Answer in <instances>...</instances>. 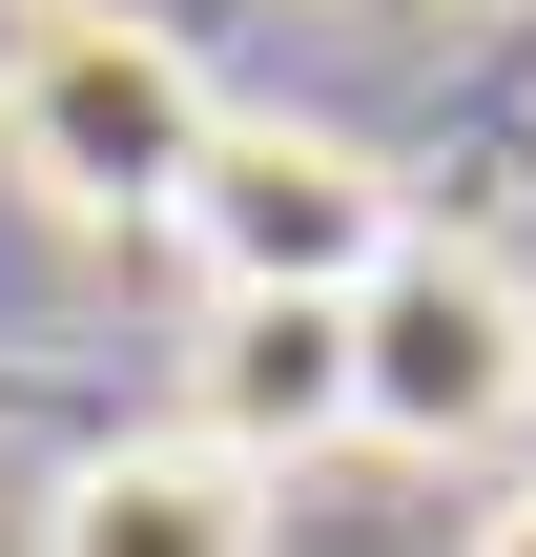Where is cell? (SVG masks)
<instances>
[{
	"label": "cell",
	"instance_id": "cell-1",
	"mask_svg": "<svg viewBox=\"0 0 536 557\" xmlns=\"http://www.w3.org/2000/svg\"><path fill=\"white\" fill-rule=\"evenodd\" d=\"M207 124H227V83H207L186 21H145V0H41V21L0 41V165H21L62 227H165L186 165H207Z\"/></svg>",
	"mask_w": 536,
	"mask_h": 557
},
{
	"label": "cell",
	"instance_id": "cell-2",
	"mask_svg": "<svg viewBox=\"0 0 536 557\" xmlns=\"http://www.w3.org/2000/svg\"><path fill=\"white\" fill-rule=\"evenodd\" d=\"M516 434H536V289L496 248L413 227V248L351 289V455L454 475V455H516Z\"/></svg>",
	"mask_w": 536,
	"mask_h": 557
},
{
	"label": "cell",
	"instance_id": "cell-3",
	"mask_svg": "<svg viewBox=\"0 0 536 557\" xmlns=\"http://www.w3.org/2000/svg\"><path fill=\"white\" fill-rule=\"evenodd\" d=\"M165 248L207 269V310H269V289H310V310H351L392 248H413V186L351 145V124H289V103H227L207 124V165H186V207H165Z\"/></svg>",
	"mask_w": 536,
	"mask_h": 557
},
{
	"label": "cell",
	"instance_id": "cell-4",
	"mask_svg": "<svg viewBox=\"0 0 536 557\" xmlns=\"http://www.w3.org/2000/svg\"><path fill=\"white\" fill-rule=\"evenodd\" d=\"M165 434H207L227 475H310V455H351V310H310V289H269V310H207V351H186V413Z\"/></svg>",
	"mask_w": 536,
	"mask_h": 557
},
{
	"label": "cell",
	"instance_id": "cell-5",
	"mask_svg": "<svg viewBox=\"0 0 536 557\" xmlns=\"http://www.w3.org/2000/svg\"><path fill=\"white\" fill-rule=\"evenodd\" d=\"M41 557H269V475H227L207 434H103L41 475Z\"/></svg>",
	"mask_w": 536,
	"mask_h": 557
},
{
	"label": "cell",
	"instance_id": "cell-6",
	"mask_svg": "<svg viewBox=\"0 0 536 557\" xmlns=\"http://www.w3.org/2000/svg\"><path fill=\"white\" fill-rule=\"evenodd\" d=\"M454 557H536V475H516V496H496V517H475Z\"/></svg>",
	"mask_w": 536,
	"mask_h": 557
}]
</instances>
